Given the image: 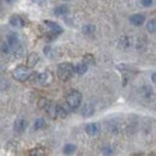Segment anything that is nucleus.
Wrapping results in <instances>:
<instances>
[{"label": "nucleus", "mask_w": 156, "mask_h": 156, "mask_svg": "<svg viewBox=\"0 0 156 156\" xmlns=\"http://www.w3.org/2000/svg\"><path fill=\"white\" fill-rule=\"evenodd\" d=\"M100 126H98V124L96 122H90V124H88L87 126H85V132H87V135L90 137H95L98 136V133H100Z\"/></svg>", "instance_id": "nucleus-10"}, {"label": "nucleus", "mask_w": 156, "mask_h": 156, "mask_svg": "<svg viewBox=\"0 0 156 156\" xmlns=\"http://www.w3.org/2000/svg\"><path fill=\"white\" fill-rule=\"evenodd\" d=\"M139 95H140V98H145V100H149L150 98H153L154 90L150 88V85H143L139 89Z\"/></svg>", "instance_id": "nucleus-14"}, {"label": "nucleus", "mask_w": 156, "mask_h": 156, "mask_svg": "<svg viewBox=\"0 0 156 156\" xmlns=\"http://www.w3.org/2000/svg\"><path fill=\"white\" fill-rule=\"evenodd\" d=\"M130 22H131V24L135 25V27H140V25L145 22V16L142 15V13H135V15H132V16L130 17Z\"/></svg>", "instance_id": "nucleus-15"}, {"label": "nucleus", "mask_w": 156, "mask_h": 156, "mask_svg": "<svg viewBox=\"0 0 156 156\" xmlns=\"http://www.w3.org/2000/svg\"><path fill=\"white\" fill-rule=\"evenodd\" d=\"M55 113H57V119H65V118L69 115V111L61 106V105H57V109H55Z\"/></svg>", "instance_id": "nucleus-16"}, {"label": "nucleus", "mask_w": 156, "mask_h": 156, "mask_svg": "<svg viewBox=\"0 0 156 156\" xmlns=\"http://www.w3.org/2000/svg\"><path fill=\"white\" fill-rule=\"evenodd\" d=\"M153 1L154 0H140V4L144 6V7H149L153 5Z\"/></svg>", "instance_id": "nucleus-30"}, {"label": "nucleus", "mask_w": 156, "mask_h": 156, "mask_svg": "<svg viewBox=\"0 0 156 156\" xmlns=\"http://www.w3.org/2000/svg\"><path fill=\"white\" fill-rule=\"evenodd\" d=\"M53 82V75L49 71H42V72H37L36 76V83H39L42 87H48L51 83Z\"/></svg>", "instance_id": "nucleus-5"}, {"label": "nucleus", "mask_w": 156, "mask_h": 156, "mask_svg": "<svg viewBox=\"0 0 156 156\" xmlns=\"http://www.w3.org/2000/svg\"><path fill=\"white\" fill-rule=\"evenodd\" d=\"M40 62V54L36 52H33L27 58V66L28 67H35Z\"/></svg>", "instance_id": "nucleus-11"}, {"label": "nucleus", "mask_w": 156, "mask_h": 156, "mask_svg": "<svg viewBox=\"0 0 156 156\" xmlns=\"http://www.w3.org/2000/svg\"><path fill=\"white\" fill-rule=\"evenodd\" d=\"M10 24L12 25V27H15V28H24L25 27V20L20 16V15H13V16H11L10 17Z\"/></svg>", "instance_id": "nucleus-8"}, {"label": "nucleus", "mask_w": 156, "mask_h": 156, "mask_svg": "<svg viewBox=\"0 0 156 156\" xmlns=\"http://www.w3.org/2000/svg\"><path fill=\"white\" fill-rule=\"evenodd\" d=\"M43 53H44V55L46 57H48V58H53L54 55H53V53H54V48L52 47V46H46L44 48H43Z\"/></svg>", "instance_id": "nucleus-27"}, {"label": "nucleus", "mask_w": 156, "mask_h": 156, "mask_svg": "<svg viewBox=\"0 0 156 156\" xmlns=\"http://www.w3.org/2000/svg\"><path fill=\"white\" fill-rule=\"evenodd\" d=\"M30 75H31V71H30V67H28V66L20 65V66H17V67H15L12 70V77L15 78L16 80H18V82L29 80Z\"/></svg>", "instance_id": "nucleus-3"}, {"label": "nucleus", "mask_w": 156, "mask_h": 156, "mask_svg": "<svg viewBox=\"0 0 156 156\" xmlns=\"http://www.w3.org/2000/svg\"><path fill=\"white\" fill-rule=\"evenodd\" d=\"M6 42H7V44L11 47V49H13L15 47H17L20 43L18 34H16V33H10V34L6 36Z\"/></svg>", "instance_id": "nucleus-9"}, {"label": "nucleus", "mask_w": 156, "mask_h": 156, "mask_svg": "<svg viewBox=\"0 0 156 156\" xmlns=\"http://www.w3.org/2000/svg\"><path fill=\"white\" fill-rule=\"evenodd\" d=\"M76 150H77V147L75 145V144H66L64 148H62V153L65 154V155H72V154H75L76 153Z\"/></svg>", "instance_id": "nucleus-21"}, {"label": "nucleus", "mask_w": 156, "mask_h": 156, "mask_svg": "<svg viewBox=\"0 0 156 156\" xmlns=\"http://www.w3.org/2000/svg\"><path fill=\"white\" fill-rule=\"evenodd\" d=\"M5 1H6L7 4H12V2H15L16 0H5Z\"/></svg>", "instance_id": "nucleus-32"}, {"label": "nucleus", "mask_w": 156, "mask_h": 156, "mask_svg": "<svg viewBox=\"0 0 156 156\" xmlns=\"http://www.w3.org/2000/svg\"><path fill=\"white\" fill-rule=\"evenodd\" d=\"M88 69H89V65H88L87 62H84V61L73 65V71H75V73H77L79 76L85 75V73L88 72Z\"/></svg>", "instance_id": "nucleus-12"}, {"label": "nucleus", "mask_w": 156, "mask_h": 156, "mask_svg": "<svg viewBox=\"0 0 156 156\" xmlns=\"http://www.w3.org/2000/svg\"><path fill=\"white\" fill-rule=\"evenodd\" d=\"M95 31H96V27H95L94 24H85V25H83V28H82V33H83L84 35H88V36L95 34Z\"/></svg>", "instance_id": "nucleus-19"}, {"label": "nucleus", "mask_w": 156, "mask_h": 156, "mask_svg": "<svg viewBox=\"0 0 156 156\" xmlns=\"http://www.w3.org/2000/svg\"><path fill=\"white\" fill-rule=\"evenodd\" d=\"M147 30H148V33H150V34H155V31H156L155 18H151V20L148 22V24H147Z\"/></svg>", "instance_id": "nucleus-22"}, {"label": "nucleus", "mask_w": 156, "mask_h": 156, "mask_svg": "<svg viewBox=\"0 0 156 156\" xmlns=\"http://www.w3.org/2000/svg\"><path fill=\"white\" fill-rule=\"evenodd\" d=\"M27 127H28V121L24 118H18L13 122V130L17 133H23L27 130Z\"/></svg>", "instance_id": "nucleus-6"}, {"label": "nucleus", "mask_w": 156, "mask_h": 156, "mask_svg": "<svg viewBox=\"0 0 156 156\" xmlns=\"http://www.w3.org/2000/svg\"><path fill=\"white\" fill-rule=\"evenodd\" d=\"M151 80H153V83H156V75H155V72H153V73H151Z\"/></svg>", "instance_id": "nucleus-31"}, {"label": "nucleus", "mask_w": 156, "mask_h": 156, "mask_svg": "<svg viewBox=\"0 0 156 156\" xmlns=\"http://www.w3.org/2000/svg\"><path fill=\"white\" fill-rule=\"evenodd\" d=\"M101 151H102V154H105V155H112V154H113L112 147H103V148L101 149Z\"/></svg>", "instance_id": "nucleus-29"}, {"label": "nucleus", "mask_w": 156, "mask_h": 156, "mask_svg": "<svg viewBox=\"0 0 156 156\" xmlns=\"http://www.w3.org/2000/svg\"><path fill=\"white\" fill-rule=\"evenodd\" d=\"M55 109H57V105H54V103H51V106H49V107L46 109L47 114L52 118V119H57V113H55Z\"/></svg>", "instance_id": "nucleus-23"}, {"label": "nucleus", "mask_w": 156, "mask_h": 156, "mask_svg": "<svg viewBox=\"0 0 156 156\" xmlns=\"http://www.w3.org/2000/svg\"><path fill=\"white\" fill-rule=\"evenodd\" d=\"M83 61L87 62L88 65H95L96 64V60H95V57L90 53H87L84 57H83Z\"/></svg>", "instance_id": "nucleus-25"}, {"label": "nucleus", "mask_w": 156, "mask_h": 156, "mask_svg": "<svg viewBox=\"0 0 156 156\" xmlns=\"http://www.w3.org/2000/svg\"><path fill=\"white\" fill-rule=\"evenodd\" d=\"M0 49H1V52H2L4 54H9V53H11V52H12L11 47L7 44V42H6V41L1 43V46H0Z\"/></svg>", "instance_id": "nucleus-28"}, {"label": "nucleus", "mask_w": 156, "mask_h": 156, "mask_svg": "<svg viewBox=\"0 0 156 156\" xmlns=\"http://www.w3.org/2000/svg\"><path fill=\"white\" fill-rule=\"evenodd\" d=\"M43 25L48 30V35H51L52 39H55L57 36H59L64 31L62 28L59 25L58 23L57 22H53V20H43Z\"/></svg>", "instance_id": "nucleus-4"}, {"label": "nucleus", "mask_w": 156, "mask_h": 156, "mask_svg": "<svg viewBox=\"0 0 156 156\" xmlns=\"http://www.w3.org/2000/svg\"><path fill=\"white\" fill-rule=\"evenodd\" d=\"M12 52L15 53V57L16 58H23L24 55H25V53H27V48L23 46V44H18L17 47H15L13 49H12Z\"/></svg>", "instance_id": "nucleus-17"}, {"label": "nucleus", "mask_w": 156, "mask_h": 156, "mask_svg": "<svg viewBox=\"0 0 156 156\" xmlns=\"http://www.w3.org/2000/svg\"><path fill=\"white\" fill-rule=\"evenodd\" d=\"M53 12L58 17H65V16H67L70 13V7L67 5H59L53 10Z\"/></svg>", "instance_id": "nucleus-13"}, {"label": "nucleus", "mask_w": 156, "mask_h": 156, "mask_svg": "<svg viewBox=\"0 0 156 156\" xmlns=\"http://www.w3.org/2000/svg\"><path fill=\"white\" fill-rule=\"evenodd\" d=\"M118 43H119V46L121 48H130L132 46V39L129 37V36H124V37H121L119 40Z\"/></svg>", "instance_id": "nucleus-20"}, {"label": "nucleus", "mask_w": 156, "mask_h": 156, "mask_svg": "<svg viewBox=\"0 0 156 156\" xmlns=\"http://www.w3.org/2000/svg\"><path fill=\"white\" fill-rule=\"evenodd\" d=\"M44 126H46V120L42 119V118L36 119L35 122H34V130H36V131H37V130H42Z\"/></svg>", "instance_id": "nucleus-24"}, {"label": "nucleus", "mask_w": 156, "mask_h": 156, "mask_svg": "<svg viewBox=\"0 0 156 156\" xmlns=\"http://www.w3.org/2000/svg\"><path fill=\"white\" fill-rule=\"evenodd\" d=\"M51 103H52V101H49L47 98H40L39 100H37V107H39L40 109L44 111V112H46V109L51 106Z\"/></svg>", "instance_id": "nucleus-18"}, {"label": "nucleus", "mask_w": 156, "mask_h": 156, "mask_svg": "<svg viewBox=\"0 0 156 156\" xmlns=\"http://www.w3.org/2000/svg\"><path fill=\"white\" fill-rule=\"evenodd\" d=\"M80 113H82V115L84 118L93 117L94 113H95V107H94V105L90 103V102L84 103V105L82 106V108H80Z\"/></svg>", "instance_id": "nucleus-7"}, {"label": "nucleus", "mask_w": 156, "mask_h": 156, "mask_svg": "<svg viewBox=\"0 0 156 156\" xmlns=\"http://www.w3.org/2000/svg\"><path fill=\"white\" fill-rule=\"evenodd\" d=\"M75 71H73V64L71 62H62L59 64L58 69H57V76L61 82H67L70 80L73 76Z\"/></svg>", "instance_id": "nucleus-1"}, {"label": "nucleus", "mask_w": 156, "mask_h": 156, "mask_svg": "<svg viewBox=\"0 0 156 156\" xmlns=\"http://www.w3.org/2000/svg\"><path fill=\"white\" fill-rule=\"evenodd\" d=\"M82 100H83L82 94L78 90H76V89L70 90L67 93V95H66V103H67V106L71 109H77V108H79L80 105H82Z\"/></svg>", "instance_id": "nucleus-2"}, {"label": "nucleus", "mask_w": 156, "mask_h": 156, "mask_svg": "<svg viewBox=\"0 0 156 156\" xmlns=\"http://www.w3.org/2000/svg\"><path fill=\"white\" fill-rule=\"evenodd\" d=\"M29 155L43 156V155H46V151H44V149H42V148H34V149H31V150L29 151Z\"/></svg>", "instance_id": "nucleus-26"}]
</instances>
